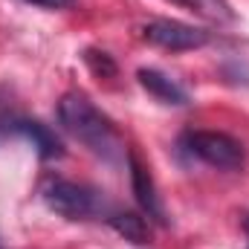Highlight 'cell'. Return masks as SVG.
<instances>
[{
  "label": "cell",
  "mask_w": 249,
  "mask_h": 249,
  "mask_svg": "<svg viewBox=\"0 0 249 249\" xmlns=\"http://www.w3.org/2000/svg\"><path fill=\"white\" fill-rule=\"evenodd\" d=\"M58 122L93 157H99V160H105L110 165L122 162L124 157H127L119 130L113 127V122L87 96H81V93L61 96V102H58Z\"/></svg>",
  "instance_id": "cell-1"
},
{
  "label": "cell",
  "mask_w": 249,
  "mask_h": 249,
  "mask_svg": "<svg viewBox=\"0 0 249 249\" xmlns=\"http://www.w3.org/2000/svg\"><path fill=\"white\" fill-rule=\"evenodd\" d=\"M180 148L188 157L220 171H238L247 160L244 145L235 136L220 133V130H186L180 139Z\"/></svg>",
  "instance_id": "cell-2"
},
{
  "label": "cell",
  "mask_w": 249,
  "mask_h": 249,
  "mask_svg": "<svg viewBox=\"0 0 249 249\" xmlns=\"http://www.w3.org/2000/svg\"><path fill=\"white\" fill-rule=\"evenodd\" d=\"M44 203L67 220H87L102 212L99 191L72 180H53L44 188Z\"/></svg>",
  "instance_id": "cell-3"
},
{
  "label": "cell",
  "mask_w": 249,
  "mask_h": 249,
  "mask_svg": "<svg viewBox=\"0 0 249 249\" xmlns=\"http://www.w3.org/2000/svg\"><path fill=\"white\" fill-rule=\"evenodd\" d=\"M142 38L160 50H168V53H188V50H200L209 44V32L200 29V26H191L183 20H168V18H157V20H148L142 26Z\"/></svg>",
  "instance_id": "cell-4"
},
{
  "label": "cell",
  "mask_w": 249,
  "mask_h": 249,
  "mask_svg": "<svg viewBox=\"0 0 249 249\" xmlns=\"http://www.w3.org/2000/svg\"><path fill=\"white\" fill-rule=\"evenodd\" d=\"M127 168H130V186H133V197H136L139 209L151 220L165 223V206H162V200L157 194V183L151 177V168H145L136 154H127Z\"/></svg>",
  "instance_id": "cell-5"
},
{
  "label": "cell",
  "mask_w": 249,
  "mask_h": 249,
  "mask_svg": "<svg viewBox=\"0 0 249 249\" xmlns=\"http://www.w3.org/2000/svg\"><path fill=\"white\" fill-rule=\"evenodd\" d=\"M136 78H139V84H142L157 102L174 105V107L188 105V93L171 78V75H165V72H160V70H154V67H142V70L136 72Z\"/></svg>",
  "instance_id": "cell-6"
},
{
  "label": "cell",
  "mask_w": 249,
  "mask_h": 249,
  "mask_svg": "<svg viewBox=\"0 0 249 249\" xmlns=\"http://www.w3.org/2000/svg\"><path fill=\"white\" fill-rule=\"evenodd\" d=\"M12 130H15L18 136L29 139L41 160H55V157H61V142H58V136H55L47 124H41V122H15Z\"/></svg>",
  "instance_id": "cell-7"
},
{
  "label": "cell",
  "mask_w": 249,
  "mask_h": 249,
  "mask_svg": "<svg viewBox=\"0 0 249 249\" xmlns=\"http://www.w3.org/2000/svg\"><path fill=\"white\" fill-rule=\"evenodd\" d=\"M165 3H174V6L186 9V12L209 20V23H229V20H235V12H232L229 0H165Z\"/></svg>",
  "instance_id": "cell-8"
},
{
  "label": "cell",
  "mask_w": 249,
  "mask_h": 249,
  "mask_svg": "<svg viewBox=\"0 0 249 249\" xmlns=\"http://www.w3.org/2000/svg\"><path fill=\"white\" fill-rule=\"evenodd\" d=\"M110 226L122 235L124 241L130 244H148L151 241V229H148V220L142 214H133V212H113L110 217Z\"/></svg>",
  "instance_id": "cell-9"
},
{
  "label": "cell",
  "mask_w": 249,
  "mask_h": 249,
  "mask_svg": "<svg viewBox=\"0 0 249 249\" xmlns=\"http://www.w3.org/2000/svg\"><path fill=\"white\" fill-rule=\"evenodd\" d=\"M84 64L96 72V75H102V78H107V75H116V64L113 58L107 55V53H96V50H87L84 53Z\"/></svg>",
  "instance_id": "cell-10"
},
{
  "label": "cell",
  "mask_w": 249,
  "mask_h": 249,
  "mask_svg": "<svg viewBox=\"0 0 249 249\" xmlns=\"http://www.w3.org/2000/svg\"><path fill=\"white\" fill-rule=\"evenodd\" d=\"M23 3H32V6H41V9H67L72 0H23Z\"/></svg>",
  "instance_id": "cell-11"
},
{
  "label": "cell",
  "mask_w": 249,
  "mask_h": 249,
  "mask_svg": "<svg viewBox=\"0 0 249 249\" xmlns=\"http://www.w3.org/2000/svg\"><path fill=\"white\" fill-rule=\"evenodd\" d=\"M244 232H247V241H249V214H247V220H244Z\"/></svg>",
  "instance_id": "cell-12"
},
{
  "label": "cell",
  "mask_w": 249,
  "mask_h": 249,
  "mask_svg": "<svg viewBox=\"0 0 249 249\" xmlns=\"http://www.w3.org/2000/svg\"><path fill=\"white\" fill-rule=\"evenodd\" d=\"M0 249H3V247H0Z\"/></svg>",
  "instance_id": "cell-13"
}]
</instances>
